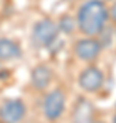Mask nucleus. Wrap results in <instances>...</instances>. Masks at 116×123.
Returning a JSON list of instances; mask_svg holds the SVG:
<instances>
[{"label": "nucleus", "instance_id": "6", "mask_svg": "<svg viewBox=\"0 0 116 123\" xmlns=\"http://www.w3.org/2000/svg\"><path fill=\"white\" fill-rule=\"evenodd\" d=\"M78 82L81 88L86 92H96L103 86L104 75L97 67H89L81 73Z\"/></svg>", "mask_w": 116, "mask_h": 123}, {"label": "nucleus", "instance_id": "1", "mask_svg": "<svg viewBox=\"0 0 116 123\" xmlns=\"http://www.w3.org/2000/svg\"><path fill=\"white\" fill-rule=\"evenodd\" d=\"M108 15L109 12L103 0H87L78 11V27L86 36H97L104 30Z\"/></svg>", "mask_w": 116, "mask_h": 123}, {"label": "nucleus", "instance_id": "13", "mask_svg": "<svg viewBox=\"0 0 116 123\" xmlns=\"http://www.w3.org/2000/svg\"><path fill=\"white\" fill-rule=\"evenodd\" d=\"M92 123H103V122H92Z\"/></svg>", "mask_w": 116, "mask_h": 123}, {"label": "nucleus", "instance_id": "10", "mask_svg": "<svg viewBox=\"0 0 116 123\" xmlns=\"http://www.w3.org/2000/svg\"><path fill=\"white\" fill-rule=\"evenodd\" d=\"M74 26H75V23H74V19L71 17H63L60 19V23H59V29H62L66 33H70L74 29Z\"/></svg>", "mask_w": 116, "mask_h": 123}, {"label": "nucleus", "instance_id": "12", "mask_svg": "<svg viewBox=\"0 0 116 123\" xmlns=\"http://www.w3.org/2000/svg\"><path fill=\"white\" fill-rule=\"evenodd\" d=\"M113 123H116V115H115V118H113Z\"/></svg>", "mask_w": 116, "mask_h": 123}, {"label": "nucleus", "instance_id": "8", "mask_svg": "<svg viewBox=\"0 0 116 123\" xmlns=\"http://www.w3.org/2000/svg\"><path fill=\"white\" fill-rule=\"evenodd\" d=\"M52 81V71L45 64H38L31 71V84L36 89L42 90L51 84Z\"/></svg>", "mask_w": 116, "mask_h": 123}, {"label": "nucleus", "instance_id": "11", "mask_svg": "<svg viewBox=\"0 0 116 123\" xmlns=\"http://www.w3.org/2000/svg\"><path fill=\"white\" fill-rule=\"evenodd\" d=\"M109 15H111V18L113 19L116 22V3L113 6H112V8H111V12H109Z\"/></svg>", "mask_w": 116, "mask_h": 123}, {"label": "nucleus", "instance_id": "5", "mask_svg": "<svg viewBox=\"0 0 116 123\" xmlns=\"http://www.w3.org/2000/svg\"><path fill=\"white\" fill-rule=\"evenodd\" d=\"M103 45L100 44L98 40L94 38H82L79 41H76L74 51L75 55L79 57L81 60L85 62H92L100 55Z\"/></svg>", "mask_w": 116, "mask_h": 123}, {"label": "nucleus", "instance_id": "14", "mask_svg": "<svg viewBox=\"0 0 116 123\" xmlns=\"http://www.w3.org/2000/svg\"><path fill=\"white\" fill-rule=\"evenodd\" d=\"M103 1H109V0H103Z\"/></svg>", "mask_w": 116, "mask_h": 123}, {"label": "nucleus", "instance_id": "4", "mask_svg": "<svg viewBox=\"0 0 116 123\" xmlns=\"http://www.w3.org/2000/svg\"><path fill=\"white\" fill-rule=\"evenodd\" d=\"M64 103L66 96L60 89H56L51 92L44 100V114L49 120H56L60 118V115L64 111Z\"/></svg>", "mask_w": 116, "mask_h": 123}, {"label": "nucleus", "instance_id": "2", "mask_svg": "<svg viewBox=\"0 0 116 123\" xmlns=\"http://www.w3.org/2000/svg\"><path fill=\"white\" fill-rule=\"evenodd\" d=\"M59 26L48 18L41 19L34 25L31 38L37 47H48L58 38Z\"/></svg>", "mask_w": 116, "mask_h": 123}, {"label": "nucleus", "instance_id": "3", "mask_svg": "<svg viewBox=\"0 0 116 123\" xmlns=\"http://www.w3.org/2000/svg\"><path fill=\"white\" fill-rule=\"evenodd\" d=\"M26 114V108L22 100L10 98L4 100L0 105V119L4 123H18L23 119Z\"/></svg>", "mask_w": 116, "mask_h": 123}, {"label": "nucleus", "instance_id": "15", "mask_svg": "<svg viewBox=\"0 0 116 123\" xmlns=\"http://www.w3.org/2000/svg\"><path fill=\"white\" fill-rule=\"evenodd\" d=\"M0 123H4V122H0Z\"/></svg>", "mask_w": 116, "mask_h": 123}, {"label": "nucleus", "instance_id": "7", "mask_svg": "<svg viewBox=\"0 0 116 123\" xmlns=\"http://www.w3.org/2000/svg\"><path fill=\"white\" fill-rule=\"evenodd\" d=\"M74 123H92L94 122V107L86 98H79L72 110Z\"/></svg>", "mask_w": 116, "mask_h": 123}, {"label": "nucleus", "instance_id": "9", "mask_svg": "<svg viewBox=\"0 0 116 123\" xmlns=\"http://www.w3.org/2000/svg\"><path fill=\"white\" fill-rule=\"evenodd\" d=\"M21 55V48L12 40L0 38V60H10Z\"/></svg>", "mask_w": 116, "mask_h": 123}]
</instances>
